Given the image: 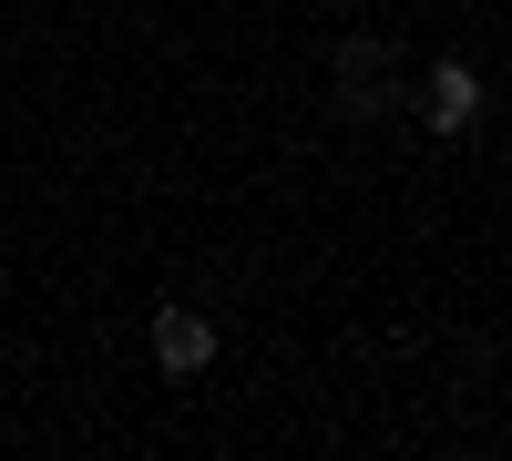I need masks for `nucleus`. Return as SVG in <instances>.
Wrapping results in <instances>:
<instances>
[{"instance_id": "obj_1", "label": "nucleus", "mask_w": 512, "mask_h": 461, "mask_svg": "<svg viewBox=\"0 0 512 461\" xmlns=\"http://www.w3.org/2000/svg\"><path fill=\"white\" fill-rule=\"evenodd\" d=\"M154 359H164V369H205V359H216V318L164 308V318H154Z\"/></svg>"}, {"instance_id": "obj_2", "label": "nucleus", "mask_w": 512, "mask_h": 461, "mask_svg": "<svg viewBox=\"0 0 512 461\" xmlns=\"http://www.w3.org/2000/svg\"><path fill=\"white\" fill-rule=\"evenodd\" d=\"M461 123H482V82H472V62H441L431 72V134H461Z\"/></svg>"}, {"instance_id": "obj_3", "label": "nucleus", "mask_w": 512, "mask_h": 461, "mask_svg": "<svg viewBox=\"0 0 512 461\" xmlns=\"http://www.w3.org/2000/svg\"><path fill=\"white\" fill-rule=\"evenodd\" d=\"M338 93H349V113H379V41H349V52H338Z\"/></svg>"}]
</instances>
